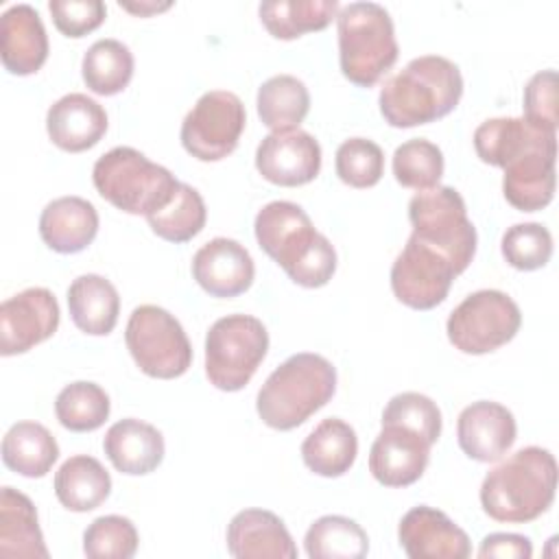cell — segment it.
I'll return each instance as SVG.
<instances>
[{
  "mask_svg": "<svg viewBox=\"0 0 559 559\" xmlns=\"http://www.w3.org/2000/svg\"><path fill=\"white\" fill-rule=\"evenodd\" d=\"M255 240L284 273L304 288L325 286L336 271L332 242L312 227L310 216L293 201H271L255 214Z\"/></svg>",
  "mask_w": 559,
  "mask_h": 559,
  "instance_id": "1",
  "label": "cell"
},
{
  "mask_svg": "<svg viewBox=\"0 0 559 559\" xmlns=\"http://www.w3.org/2000/svg\"><path fill=\"white\" fill-rule=\"evenodd\" d=\"M461 96L463 76L459 66L439 55H421L384 81L378 105L391 127L408 129L448 116Z\"/></svg>",
  "mask_w": 559,
  "mask_h": 559,
  "instance_id": "2",
  "label": "cell"
},
{
  "mask_svg": "<svg viewBox=\"0 0 559 559\" xmlns=\"http://www.w3.org/2000/svg\"><path fill=\"white\" fill-rule=\"evenodd\" d=\"M557 461L550 450L528 445L487 472L480 485L483 511L507 524L537 520L555 500Z\"/></svg>",
  "mask_w": 559,
  "mask_h": 559,
  "instance_id": "3",
  "label": "cell"
},
{
  "mask_svg": "<svg viewBox=\"0 0 559 559\" xmlns=\"http://www.w3.org/2000/svg\"><path fill=\"white\" fill-rule=\"evenodd\" d=\"M336 393V369L321 354L286 358L262 384L255 400L260 419L273 430H293L323 408Z\"/></svg>",
  "mask_w": 559,
  "mask_h": 559,
  "instance_id": "4",
  "label": "cell"
},
{
  "mask_svg": "<svg viewBox=\"0 0 559 559\" xmlns=\"http://www.w3.org/2000/svg\"><path fill=\"white\" fill-rule=\"evenodd\" d=\"M338 63L343 76L358 85H376L397 61L400 46L389 11L378 2H349L336 13Z\"/></svg>",
  "mask_w": 559,
  "mask_h": 559,
  "instance_id": "5",
  "label": "cell"
},
{
  "mask_svg": "<svg viewBox=\"0 0 559 559\" xmlns=\"http://www.w3.org/2000/svg\"><path fill=\"white\" fill-rule=\"evenodd\" d=\"M96 192L127 214H153L175 194V175L131 146H116L92 168Z\"/></svg>",
  "mask_w": 559,
  "mask_h": 559,
  "instance_id": "6",
  "label": "cell"
},
{
  "mask_svg": "<svg viewBox=\"0 0 559 559\" xmlns=\"http://www.w3.org/2000/svg\"><path fill=\"white\" fill-rule=\"evenodd\" d=\"M269 349L264 323L251 314H227L205 336V376L210 384L234 393L247 386Z\"/></svg>",
  "mask_w": 559,
  "mask_h": 559,
  "instance_id": "7",
  "label": "cell"
},
{
  "mask_svg": "<svg viewBox=\"0 0 559 559\" xmlns=\"http://www.w3.org/2000/svg\"><path fill=\"white\" fill-rule=\"evenodd\" d=\"M413 236L443 253L461 275L476 253V227L459 190L437 186L417 192L408 203Z\"/></svg>",
  "mask_w": 559,
  "mask_h": 559,
  "instance_id": "8",
  "label": "cell"
},
{
  "mask_svg": "<svg viewBox=\"0 0 559 559\" xmlns=\"http://www.w3.org/2000/svg\"><path fill=\"white\" fill-rule=\"evenodd\" d=\"M124 343L140 371L157 380L179 378L192 365V345L181 323L153 304L138 306L131 312Z\"/></svg>",
  "mask_w": 559,
  "mask_h": 559,
  "instance_id": "9",
  "label": "cell"
},
{
  "mask_svg": "<svg viewBox=\"0 0 559 559\" xmlns=\"http://www.w3.org/2000/svg\"><path fill=\"white\" fill-rule=\"evenodd\" d=\"M522 325L518 304L502 290L485 288L467 295L448 317L450 343L463 354H489L507 345Z\"/></svg>",
  "mask_w": 559,
  "mask_h": 559,
  "instance_id": "10",
  "label": "cell"
},
{
  "mask_svg": "<svg viewBox=\"0 0 559 559\" xmlns=\"http://www.w3.org/2000/svg\"><path fill=\"white\" fill-rule=\"evenodd\" d=\"M247 124L242 100L227 90L205 92L181 122V144L199 162H218L236 151Z\"/></svg>",
  "mask_w": 559,
  "mask_h": 559,
  "instance_id": "11",
  "label": "cell"
},
{
  "mask_svg": "<svg viewBox=\"0 0 559 559\" xmlns=\"http://www.w3.org/2000/svg\"><path fill=\"white\" fill-rule=\"evenodd\" d=\"M456 275V269L443 253L411 234L391 266V290L397 301L413 310H432L443 304Z\"/></svg>",
  "mask_w": 559,
  "mask_h": 559,
  "instance_id": "12",
  "label": "cell"
},
{
  "mask_svg": "<svg viewBox=\"0 0 559 559\" xmlns=\"http://www.w3.org/2000/svg\"><path fill=\"white\" fill-rule=\"evenodd\" d=\"M59 328V304L48 288H26L0 306V354L15 356L50 338Z\"/></svg>",
  "mask_w": 559,
  "mask_h": 559,
  "instance_id": "13",
  "label": "cell"
},
{
  "mask_svg": "<svg viewBox=\"0 0 559 559\" xmlns=\"http://www.w3.org/2000/svg\"><path fill=\"white\" fill-rule=\"evenodd\" d=\"M255 168L275 186H306L321 170V146L304 129L271 131L258 144Z\"/></svg>",
  "mask_w": 559,
  "mask_h": 559,
  "instance_id": "14",
  "label": "cell"
},
{
  "mask_svg": "<svg viewBox=\"0 0 559 559\" xmlns=\"http://www.w3.org/2000/svg\"><path fill=\"white\" fill-rule=\"evenodd\" d=\"M432 443L400 424H382L369 450V472L384 487L417 483L430 461Z\"/></svg>",
  "mask_w": 559,
  "mask_h": 559,
  "instance_id": "15",
  "label": "cell"
},
{
  "mask_svg": "<svg viewBox=\"0 0 559 559\" xmlns=\"http://www.w3.org/2000/svg\"><path fill=\"white\" fill-rule=\"evenodd\" d=\"M397 539L411 559H465L472 555L467 533L428 504L413 507L402 515Z\"/></svg>",
  "mask_w": 559,
  "mask_h": 559,
  "instance_id": "16",
  "label": "cell"
},
{
  "mask_svg": "<svg viewBox=\"0 0 559 559\" xmlns=\"http://www.w3.org/2000/svg\"><path fill=\"white\" fill-rule=\"evenodd\" d=\"M192 277L212 297H238L251 288L255 264L251 253L231 238H212L192 258Z\"/></svg>",
  "mask_w": 559,
  "mask_h": 559,
  "instance_id": "17",
  "label": "cell"
},
{
  "mask_svg": "<svg viewBox=\"0 0 559 559\" xmlns=\"http://www.w3.org/2000/svg\"><path fill=\"white\" fill-rule=\"evenodd\" d=\"M518 426L513 413L489 400L465 406L456 421L459 448L478 463H493L515 443Z\"/></svg>",
  "mask_w": 559,
  "mask_h": 559,
  "instance_id": "18",
  "label": "cell"
},
{
  "mask_svg": "<svg viewBox=\"0 0 559 559\" xmlns=\"http://www.w3.org/2000/svg\"><path fill=\"white\" fill-rule=\"evenodd\" d=\"M555 157L557 142L539 144L502 170V194L520 212L544 210L555 197Z\"/></svg>",
  "mask_w": 559,
  "mask_h": 559,
  "instance_id": "19",
  "label": "cell"
},
{
  "mask_svg": "<svg viewBox=\"0 0 559 559\" xmlns=\"http://www.w3.org/2000/svg\"><path fill=\"white\" fill-rule=\"evenodd\" d=\"M0 57L17 76L35 74L48 59V35L31 4H13L0 17Z\"/></svg>",
  "mask_w": 559,
  "mask_h": 559,
  "instance_id": "20",
  "label": "cell"
},
{
  "mask_svg": "<svg viewBox=\"0 0 559 559\" xmlns=\"http://www.w3.org/2000/svg\"><path fill=\"white\" fill-rule=\"evenodd\" d=\"M46 131L55 146L66 153H83L100 142L107 131L103 105L81 92L61 96L46 114Z\"/></svg>",
  "mask_w": 559,
  "mask_h": 559,
  "instance_id": "21",
  "label": "cell"
},
{
  "mask_svg": "<svg viewBox=\"0 0 559 559\" xmlns=\"http://www.w3.org/2000/svg\"><path fill=\"white\" fill-rule=\"evenodd\" d=\"M227 550L238 559H295L297 546L280 515L266 509H245L227 526Z\"/></svg>",
  "mask_w": 559,
  "mask_h": 559,
  "instance_id": "22",
  "label": "cell"
},
{
  "mask_svg": "<svg viewBox=\"0 0 559 559\" xmlns=\"http://www.w3.org/2000/svg\"><path fill=\"white\" fill-rule=\"evenodd\" d=\"M103 450L120 474L144 476L159 467L166 448L162 432L153 424L127 417L109 426Z\"/></svg>",
  "mask_w": 559,
  "mask_h": 559,
  "instance_id": "23",
  "label": "cell"
},
{
  "mask_svg": "<svg viewBox=\"0 0 559 559\" xmlns=\"http://www.w3.org/2000/svg\"><path fill=\"white\" fill-rule=\"evenodd\" d=\"M98 234V212L83 197H59L39 216V236L57 253H79Z\"/></svg>",
  "mask_w": 559,
  "mask_h": 559,
  "instance_id": "24",
  "label": "cell"
},
{
  "mask_svg": "<svg viewBox=\"0 0 559 559\" xmlns=\"http://www.w3.org/2000/svg\"><path fill=\"white\" fill-rule=\"evenodd\" d=\"M548 142H557V133L537 129L524 118H489L474 131L476 155L496 168H504L522 153Z\"/></svg>",
  "mask_w": 559,
  "mask_h": 559,
  "instance_id": "25",
  "label": "cell"
},
{
  "mask_svg": "<svg viewBox=\"0 0 559 559\" xmlns=\"http://www.w3.org/2000/svg\"><path fill=\"white\" fill-rule=\"evenodd\" d=\"M0 557H48L37 509L26 493L13 487L0 489Z\"/></svg>",
  "mask_w": 559,
  "mask_h": 559,
  "instance_id": "26",
  "label": "cell"
},
{
  "mask_svg": "<svg viewBox=\"0 0 559 559\" xmlns=\"http://www.w3.org/2000/svg\"><path fill=\"white\" fill-rule=\"evenodd\" d=\"M72 323L92 336L109 334L118 323L120 297L116 286L96 273L79 275L68 288Z\"/></svg>",
  "mask_w": 559,
  "mask_h": 559,
  "instance_id": "27",
  "label": "cell"
},
{
  "mask_svg": "<svg viewBox=\"0 0 559 559\" xmlns=\"http://www.w3.org/2000/svg\"><path fill=\"white\" fill-rule=\"evenodd\" d=\"M358 454L356 430L338 419L328 417L301 443V459L306 467L325 478H338L354 465Z\"/></svg>",
  "mask_w": 559,
  "mask_h": 559,
  "instance_id": "28",
  "label": "cell"
},
{
  "mask_svg": "<svg viewBox=\"0 0 559 559\" xmlns=\"http://www.w3.org/2000/svg\"><path fill=\"white\" fill-rule=\"evenodd\" d=\"M109 493L111 476L100 461L90 454L70 456L55 474V496L68 511H94L109 498Z\"/></svg>",
  "mask_w": 559,
  "mask_h": 559,
  "instance_id": "29",
  "label": "cell"
},
{
  "mask_svg": "<svg viewBox=\"0 0 559 559\" xmlns=\"http://www.w3.org/2000/svg\"><path fill=\"white\" fill-rule=\"evenodd\" d=\"M59 459L52 432L37 421L13 424L2 439V461L11 472L26 478L46 476Z\"/></svg>",
  "mask_w": 559,
  "mask_h": 559,
  "instance_id": "30",
  "label": "cell"
},
{
  "mask_svg": "<svg viewBox=\"0 0 559 559\" xmlns=\"http://www.w3.org/2000/svg\"><path fill=\"white\" fill-rule=\"evenodd\" d=\"M336 0H269L258 7L260 22L275 39H297L323 31L338 13Z\"/></svg>",
  "mask_w": 559,
  "mask_h": 559,
  "instance_id": "31",
  "label": "cell"
},
{
  "mask_svg": "<svg viewBox=\"0 0 559 559\" xmlns=\"http://www.w3.org/2000/svg\"><path fill=\"white\" fill-rule=\"evenodd\" d=\"M258 116L271 131L299 129L310 111V94L301 79L277 74L266 79L258 90Z\"/></svg>",
  "mask_w": 559,
  "mask_h": 559,
  "instance_id": "32",
  "label": "cell"
},
{
  "mask_svg": "<svg viewBox=\"0 0 559 559\" xmlns=\"http://www.w3.org/2000/svg\"><path fill=\"white\" fill-rule=\"evenodd\" d=\"M133 52L118 39H98L83 55L81 74L90 92L98 96L120 94L133 76Z\"/></svg>",
  "mask_w": 559,
  "mask_h": 559,
  "instance_id": "33",
  "label": "cell"
},
{
  "mask_svg": "<svg viewBox=\"0 0 559 559\" xmlns=\"http://www.w3.org/2000/svg\"><path fill=\"white\" fill-rule=\"evenodd\" d=\"M310 559H362L369 537L362 526L345 515H323L310 524L304 537Z\"/></svg>",
  "mask_w": 559,
  "mask_h": 559,
  "instance_id": "34",
  "label": "cell"
},
{
  "mask_svg": "<svg viewBox=\"0 0 559 559\" xmlns=\"http://www.w3.org/2000/svg\"><path fill=\"white\" fill-rule=\"evenodd\" d=\"M205 221L207 210L203 197L197 188L181 181L173 199L162 210L146 216V223L153 229V234L175 245L192 240L205 227Z\"/></svg>",
  "mask_w": 559,
  "mask_h": 559,
  "instance_id": "35",
  "label": "cell"
},
{
  "mask_svg": "<svg viewBox=\"0 0 559 559\" xmlns=\"http://www.w3.org/2000/svg\"><path fill=\"white\" fill-rule=\"evenodd\" d=\"M111 404L105 389L90 380L66 384L55 400V415L66 430L92 432L109 417Z\"/></svg>",
  "mask_w": 559,
  "mask_h": 559,
  "instance_id": "36",
  "label": "cell"
},
{
  "mask_svg": "<svg viewBox=\"0 0 559 559\" xmlns=\"http://www.w3.org/2000/svg\"><path fill=\"white\" fill-rule=\"evenodd\" d=\"M443 166L441 148L426 138L406 140L393 153L395 181L417 192L437 188L443 177Z\"/></svg>",
  "mask_w": 559,
  "mask_h": 559,
  "instance_id": "37",
  "label": "cell"
},
{
  "mask_svg": "<svg viewBox=\"0 0 559 559\" xmlns=\"http://www.w3.org/2000/svg\"><path fill=\"white\" fill-rule=\"evenodd\" d=\"M138 531L129 518H96L83 533V552L90 559H131L138 550Z\"/></svg>",
  "mask_w": 559,
  "mask_h": 559,
  "instance_id": "38",
  "label": "cell"
},
{
  "mask_svg": "<svg viewBox=\"0 0 559 559\" xmlns=\"http://www.w3.org/2000/svg\"><path fill=\"white\" fill-rule=\"evenodd\" d=\"M336 175L352 188H371L382 179L384 153L367 138H349L336 148Z\"/></svg>",
  "mask_w": 559,
  "mask_h": 559,
  "instance_id": "39",
  "label": "cell"
},
{
  "mask_svg": "<svg viewBox=\"0 0 559 559\" xmlns=\"http://www.w3.org/2000/svg\"><path fill=\"white\" fill-rule=\"evenodd\" d=\"M500 249L513 269L537 271L552 255V236L542 223H518L502 234Z\"/></svg>",
  "mask_w": 559,
  "mask_h": 559,
  "instance_id": "40",
  "label": "cell"
},
{
  "mask_svg": "<svg viewBox=\"0 0 559 559\" xmlns=\"http://www.w3.org/2000/svg\"><path fill=\"white\" fill-rule=\"evenodd\" d=\"M382 424H400L426 437L432 445L441 437V411L437 402L417 391H404L389 400L382 411Z\"/></svg>",
  "mask_w": 559,
  "mask_h": 559,
  "instance_id": "41",
  "label": "cell"
},
{
  "mask_svg": "<svg viewBox=\"0 0 559 559\" xmlns=\"http://www.w3.org/2000/svg\"><path fill=\"white\" fill-rule=\"evenodd\" d=\"M559 81L555 70H542L524 87V120L537 129L557 133L559 127Z\"/></svg>",
  "mask_w": 559,
  "mask_h": 559,
  "instance_id": "42",
  "label": "cell"
},
{
  "mask_svg": "<svg viewBox=\"0 0 559 559\" xmlns=\"http://www.w3.org/2000/svg\"><path fill=\"white\" fill-rule=\"evenodd\" d=\"M48 11L57 31L74 39L96 31L107 15V9L100 0H50Z\"/></svg>",
  "mask_w": 559,
  "mask_h": 559,
  "instance_id": "43",
  "label": "cell"
},
{
  "mask_svg": "<svg viewBox=\"0 0 559 559\" xmlns=\"http://www.w3.org/2000/svg\"><path fill=\"white\" fill-rule=\"evenodd\" d=\"M478 557H498V559H531L533 544L528 537L518 533H491L480 542Z\"/></svg>",
  "mask_w": 559,
  "mask_h": 559,
  "instance_id": "44",
  "label": "cell"
},
{
  "mask_svg": "<svg viewBox=\"0 0 559 559\" xmlns=\"http://www.w3.org/2000/svg\"><path fill=\"white\" fill-rule=\"evenodd\" d=\"M120 7L124 11H131V13H138V15H151V13H159V11H166L170 7V2H164V4H157V2H140V4H129V2H120Z\"/></svg>",
  "mask_w": 559,
  "mask_h": 559,
  "instance_id": "45",
  "label": "cell"
}]
</instances>
